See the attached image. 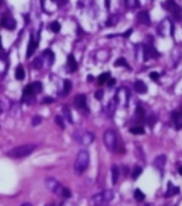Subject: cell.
Here are the masks:
<instances>
[{
	"instance_id": "34",
	"label": "cell",
	"mask_w": 182,
	"mask_h": 206,
	"mask_svg": "<svg viewBox=\"0 0 182 206\" xmlns=\"http://www.w3.org/2000/svg\"><path fill=\"white\" fill-rule=\"evenodd\" d=\"M55 122H56L58 126H60L62 129L65 127V123H63V119L61 118V115H56V118H55Z\"/></svg>"
},
{
	"instance_id": "42",
	"label": "cell",
	"mask_w": 182,
	"mask_h": 206,
	"mask_svg": "<svg viewBox=\"0 0 182 206\" xmlns=\"http://www.w3.org/2000/svg\"><path fill=\"white\" fill-rule=\"evenodd\" d=\"M133 32V30L132 29H129V30L126 31V32H124V33L122 34V35H123V36H124V38H129L130 35H131V33H132Z\"/></svg>"
},
{
	"instance_id": "20",
	"label": "cell",
	"mask_w": 182,
	"mask_h": 206,
	"mask_svg": "<svg viewBox=\"0 0 182 206\" xmlns=\"http://www.w3.org/2000/svg\"><path fill=\"white\" fill-rule=\"evenodd\" d=\"M15 78L17 80H23L25 78V71H24V68L22 65H19L17 66L15 70Z\"/></svg>"
},
{
	"instance_id": "24",
	"label": "cell",
	"mask_w": 182,
	"mask_h": 206,
	"mask_svg": "<svg viewBox=\"0 0 182 206\" xmlns=\"http://www.w3.org/2000/svg\"><path fill=\"white\" fill-rule=\"evenodd\" d=\"M130 132L133 135H144L145 129L141 126H135V127H132L130 129Z\"/></svg>"
},
{
	"instance_id": "28",
	"label": "cell",
	"mask_w": 182,
	"mask_h": 206,
	"mask_svg": "<svg viewBox=\"0 0 182 206\" xmlns=\"http://www.w3.org/2000/svg\"><path fill=\"white\" fill-rule=\"evenodd\" d=\"M61 29V26L60 24L58 23V22H53V23L50 24V30L55 32V33H58Z\"/></svg>"
},
{
	"instance_id": "4",
	"label": "cell",
	"mask_w": 182,
	"mask_h": 206,
	"mask_svg": "<svg viewBox=\"0 0 182 206\" xmlns=\"http://www.w3.org/2000/svg\"><path fill=\"white\" fill-rule=\"evenodd\" d=\"M113 199H114V192L111 190H105L99 193V195H96L95 197H93L92 202L94 203L96 206H103L104 204L111 201Z\"/></svg>"
},
{
	"instance_id": "7",
	"label": "cell",
	"mask_w": 182,
	"mask_h": 206,
	"mask_svg": "<svg viewBox=\"0 0 182 206\" xmlns=\"http://www.w3.org/2000/svg\"><path fill=\"white\" fill-rule=\"evenodd\" d=\"M93 140H94V136L92 132H89V131H86V132H83L81 135L78 137V140L77 141H79L83 145H89L91 143L93 142Z\"/></svg>"
},
{
	"instance_id": "26",
	"label": "cell",
	"mask_w": 182,
	"mask_h": 206,
	"mask_svg": "<svg viewBox=\"0 0 182 206\" xmlns=\"http://www.w3.org/2000/svg\"><path fill=\"white\" fill-rule=\"evenodd\" d=\"M63 114H65V119L70 122V123H73V119H72V114H71V111H70V108L65 106L63 107Z\"/></svg>"
},
{
	"instance_id": "33",
	"label": "cell",
	"mask_w": 182,
	"mask_h": 206,
	"mask_svg": "<svg viewBox=\"0 0 182 206\" xmlns=\"http://www.w3.org/2000/svg\"><path fill=\"white\" fill-rule=\"evenodd\" d=\"M71 195H72V193H71V190L70 189H68V188H62V192H61V197H63V198L65 199H69L71 198Z\"/></svg>"
},
{
	"instance_id": "3",
	"label": "cell",
	"mask_w": 182,
	"mask_h": 206,
	"mask_svg": "<svg viewBox=\"0 0 182 206\" xmlns=\"http://www.w3.org/2000/svg\"><path fill=\"white\" fill-rule=\"evenodd\" d=\"M103 141L105 143V146L107 147L108 151H111L114 152L117 149V135L115 130H111V129H108V130L105 131V134L103 136Z\"/></svg>"
},
{
	"instance_id": "16",
	"label": "cell",
	"mask_w": 182,
	"mask_h": 206,
	"mask_svg": "<svg viewBox=\"0 0 182 206\" xmlns=\"http://www.w3.org/2000/svg\"><path fill=\"white\" fill-rule=\"evenodd\" d=\"M179 191H180L179 187L174 186V185L169 182V183H168V186H167V192H166V195H165V197L167 198V197H172V195H178Z\"/></svg>"
},
{
	"instance_id": "37",
	"label": "cell",
	"mask_w": 182,
	"mask_h": 206,
	"mask_svg": "<svg viewBox=\"0 0 182 206\" xmlns=\"http://www.w3.org/2000/svg\"><path fill=\"white\" fill-rule=\"evenodd\" d=\"M103 95H104V91L101 90V89H99V90L95 91L94 97L96 98L98 101H101V99H102V97H103Z\"/></svg>"
},
{
	"instance_id": "1",
	"label": "cell",
	"mask_w": 182,
	"mask_h": 206,
	"mask_svg": "<svg viewBox=\"0 0 182 206\" xmlns=\"http://www.w3.org/2000/svg\"><path fill=\"white\" fill-rule=\"evenodd\" d=\"M89 161H90V155L87 151L83 150L77 154L75 163H74V170L77 175H80L81 173L86 171V169L89 165Z\"/></svg>"
},
{
	"instance_id": "17",
	"label": "cell",
	"mask_w": 182,
	"mask_h": 206,
	"mask_svg": "<svg viewBox=\"0 0 182 206\" xmlns=\"http://www.w3.org/2000/svg\"><path fill=\"white\" fill-rule=\"evenodd\" d=\"M68 68L69 70L72 72H75L76 70H77V62H76L75 58H74V56L73 55H69L68 56Z\"/></svg>"
},
{
	"instance_id": "12",
	"label": "cell",
	"mask_w": 182,
	"mask_h": 206,
	"mask_svg": "<svg viewBox=\"0 0 182 206\" xmlns=\"http://www.w3.org/2000/svg\"><path fill=\"white\" fill-rule=\"evenodd\" d=\"M37 48H38V42L34 41L33 35H31L30 42H29V45H28V48H27V55H26L27 58H30L34 53V51L37 50Z\"/></svg>"
},
{
	"instance_id": "31",
	"label": "cell",
	"mask_w": 182,
	"mask_h": 206,
	"mask_svg": "<svg viewBox=\"0 0 182 206\" xmlns=\"http://www.w3.org/2000/svg\"><path fill=\"white\" fill-rule=\"evenodd\" d=\"M141 172H143V169H141V167H135V169H134V171H133V173H132V178L133 180H136V178H138V176L141 175Z\"/></svg>"
},
{
	"instance_id": "45",
	"label": "cell",
	"mask_w": 182,
	"mask_h": 206,
	"mask_svg": "<svg viewBox=\"0 0 182 206\" xmlns=\"http://www.w3.org/2000/svg\"><path fill=\"white\" fill-rule=\"evenodd\" d=\"M106 8L107 9L109 8V1H108V0H106Z\"/></svg>"
},
{
	"instance_id": "40",
	"label": "cell",
	"mask_w": 182,
	"mask_h": 206,
	"mask_svg": "<svg viewBox=\"0 0 182 206\" xmlns=\"http://www.w3.org/2000/svg\"><path fill=\"white\" fill-rule=\"evenodd\" d=\"M116 83V79L115 78H109L108 80H107V84H108V86H113Z\"/></svg>"
},
{
	"instance_id": "47",
	"label": "cell",
	"mask_w": 182,
	"mask_h": 206,
	"mask_svg": "<svg viewBox=\"0 0 182 206\" xmlns=\"http://www.w3.org/2000/svg\"><path fill=\"white\" fill-rule=\"evenodd\" d=\"M1 3H2V0H0V5H1Z\"/></svg>"
},
{
	"instance_id": "19",
	"label": "cell",
	"mask_w": 182,
	"mask_h": 206,
	"mask_svg": "<svg viewBox=\"0 0 182 206\" xmlns=\"http://www.w3.org/2000/svg\"><path fill=\"white\" fill-rule=\"evenodd\" d=\"M119 178V169L116 165H114L111 167V182L113 185H116Z\"/></svg>"
},
{
	"instance_id": "6",
	"label": "cell",
	"mask_w": 182,
	"mask_h": 206,
	"mask_svg": "<svg viewBox=\"0 0 182 206\" xmlns=\"http://www.w3.org/2000/svg\"><path fill=\"white\" fill-rule=\"evenodd\" d=\"M45 185H46V187H47V189H48L50 191L54 192L55 195L61 197V192H62V188L63 187L59 184V182H57L55 178L50 177V178H47V180H45Z\"/></svg>"
},
{
	"instance_id": "14",
	"label": "cell",
	"mask_w": 182,
	"mask_h": 206,
	"mask_svg": "<svg viewBox=\"0 0 182 206\" xmlns=\"http://www.w3.org/2000/svg\"><path fill=\"white\" fill-rule=\"evenodd\" d=\"M166 163V156L165 155H160L158 157L156 158V160L153 162V165L156 167V169H160V170H162L164 168V165Z\"/></svg>"
},
{
	"instance_id": "32",
	"label": "cell",
	"mask_w": 182,
	"mask_h": 206,
	"mask_svg": "<svg viewBox=\"0 0 182 206\" xmlns=\"http://www.w3.org/2000/svg\"><path fill=\"white\" fill-rule=\"evenodd\" d=\"M115 66H125V68H129V65H128V63H126V61H125V59H123V58H119L118 60H116V62H115Z\"/></svg>"
},
{
	"instance_id": "2",
	"label": "cell",
	"mask_w": 182,
	"mask_h": 206,
	"mask_svg": "<svg viewBox=\"0 0 182 206\" xmlns=\"http://www.w3.org/2000/svg\"><path fill=\"white\" fill-rule=\"evenodd\" d=\"M34 150H35L34 144H24V145L16 146L14 149H12L8 153V156L11 158H24L30 155Z\"/></svg>"
},
{
	"instance_id": "22",
	"label": "cell",
	"mask_w": 182,
	"mask_h": 206,
	"mask_svg": "<svg viewBox=\"0 0 182 206\" xmlns=\"http://www.w3.org/2000/svg\"><path fill=\"white\" fill-rule=\"evenodd\" d=\"M71 89H72V82L70 80H68V79H65V81H63V94L68 95L70 93Z\"/></svg>"
},
{
	"instance_id": "27",
	"label": "cell",
	"mask_w": 182,
	"mask_h": 206,
	"mask_svg": "<svg viewBox=\"0 0 182 206\" xmlns=\"http://www.w3.org/2000/svg\"><path fill=\"white\" fill-rule=\"evenodd\" d=\"M125 3H126V7L130 9H135L139 5L138 0H125Z\"/></svg>"
},
{
	"instance_id": "35",
	"label": "cell",
	"mask_w": 182,
	"mask_h": 206,
	"mask_svg": "<svg viewBox=\"0 0 182 206\" xmlns=\"http://www.w3.org/2000/svg\"><path fill=\"white\" fill-rule=\"evenodd\" d=\"M147 123H148L149 127H153L154 126V124L156 123V118L153 114H151V115L148 118V120H147Z\"/></svg>"
},
{
	"instance_id": "18",
	"label": "cell",
	"mask_w": 182,
	"mask_h": 206,
	"mask_svg": "<svg viewBox=\"0 0 182 206\" xmlns=\"http://www.w3.org/2000/svg\"><path fill=\"white\" fill-rule=\"evenodd\" d=\"M42 55H43V57H44L46 60H47L48 65H52V64H53L55 56H54V53L52 51V50H50V49H46V50H44V51L42 53Z\"/></svg>"
},
{
	"instance_id": "41",
	"label": "cell",
	"mask_w": 182,
	"mask_h": 206,
	"mask_svg": "<svg viewBox=\"0 0 182 206\" xmlns=\"http://www.w3.org/2000/svg\"><path fill=\"white\" fill-rule=\"evenodd\" d=\"M54 99L52 97H45L44 99H43V103L44 104H50V103H53Z\"/></svg>"
},
{
	"instance_id": "48",
	"label": "cell",
	"mask_w": 182,
	"mask_h": 206,
	"mask_svg": "<svg viewBox=\"0 0 182 206\" xmlns=\"http://www.w3.org/2000/svg\"><path fill=\"white\" fill-rule=\"evenodd\" d=\"M47 206H54V205H47Z\"/></svg>"
},
{
	"instance_id": "9",
	"label": "cell",
	"mask_w": 182,
	"mask_h": 206,
	"mask_svg": "<svg viewBox=\"0 0 182 206\" xmlns=\"http://www.w3.org/2000/svg\"><path fill=\"white\" fill-rule=\"evenodd\" d=\"M74 104H75V106L78 107V108L85 109L86 106H87L86 95H85V94H78V95H76L75 98H74Z\"/></svg>"
},
{
	"instance_id": "23",
	"label": "cell",
	"mask_w": 182,
	"mask_h": 206,
	"mask_svg": "<svg viewBox=\"0 0 182 206\" xmlns=\"http://www.w3.org/2000/svg\"><path fill=\"white\" fill-rule=\"evenodd\" d=\"M32 86V90H33V94H39L42 92V83L40 81H35V82L31 83Z\"/></svg>"
},
{
	"instance_id": "8",
	"label": "cell",
	"mask_w": 182,
	"mask_h": 206,
	"mask_svg": "<svg viewBox=\"0 0 182 206\" xmlns=\"http://www.w3.org/2000/svg\"><path fill=\"white\" fill-rule=\"evenodd\" d=\"M137 20L143 25L146 26H150L151 25V20H150V16H149L148 12L141 11L137 14Z\"/></svg>"
},
{
	"instance_id": "39",
	"label": "cell",
	"mask_w": 182,
	"mask_h": 206,
	"mask_svg": "<svg viewBox=\"0 0 182 206\" xmlns=\"http://www.w3.org/2000/svg\"><path fill=\"white\" fill-rule=\"evenodd\" d=\"M149 77H150L151 79H153V80H158L160 75H159V73H156V72H152V73H150Z\"/></svg>"
},
{
	"instance_id": "44",
	"label": "cell",
	"mask_w": 182,
	"mask_h": 206,
	"mask_svg": "<svg viewBox=\"0 0 182 206\" xmlns=\"http://www.w3.org/2000/svg\"><path fill=\"white\" fill-rule=\"evenodd\" d=\"M179 173H180V175H182V165L179 167Z\"/></svg>"
},
{
	"instance_id": "38",
	"label": "cell",
	"mask_w": 182,
	"mask_h": 206,
	"mask_svg": "<svg viewBox=\"0 0 182 206\" xmlns=\"http://www.w3.org/2000/svg\"><path fill=\"white\" fill-rule=\"evenodd\" d=\"M41 122H42V118L40 115H35L33 119H32V125H33V126H37V125H39V124L41 123Z\"/></svg>"
},
{
	"instance_id": "15",
	"label": "cell",
	"mask_w": 182,
	"mask_h": 206,
	"mask_svg": "<svg viewBox=\"0 0 182 206\" xmlns=\"http://www.w3.org/2000/svg\"><path fill=\"white\" fill-rule=\"evenodd\" d=\"M172 120H174L176 128H177V129H181L182 128V113L174 112L172 113Z\"/></svg>"
},
{
	"instance_id": "29",
	"label": "cell",
	"mask_w": 182,
	"mask_h": 206,
	"mask_svg": "<svg viewBox=\"0 0 182 206\" xmlns=\"http://www.w3.org/2000/svg\"><path fill=\"white\" fill-rule=\"evenodd\" d=\"M23 93H24V95H27V96H31V95H33V90H32V86H31V83L30 84H27V86L24 88Z\"/></svg>"
},
{
	"instance_id": "25",
	"label": "cell",
	"mask_w": 182,
	"mask_h": 206,
	"mask_svg": "<svg viewBox=\"0 0 182 206\" xmlns=\"http://www.w3.org/2000/svg\"><path fill=\"white\" fill-rule=\"evenodd\" d=\"M134 198L136 199L137 201L141 202V201L145 200L146 195H145V193H143V191H141V189H136V190L134 191Z\"/></svg>"
},
{
	"instance_id": "10",
	"label": "cell",
	"mask_w": 182,
	"mask_h": 206,
	"mask_svg": "<svg viewBox=\"0 0 182 206\" xmlns=\"http://www.w3.org/2000/svg\"><path fill=\"white\" fill-rule=\"evenodd\" d=\"M144 53H145V60H148L149 58H158V57L160 56V53H158L152 46H145Z\"/></svg>"
},
{
	"instance_id": "21",
	"label": "cell",
	"mask_w": 182,
	"mask_h": 206,
	"mask_svg": "<svg viewBox=\"0 0 182 206\" xmlns=\"http://www.w3.org/2000/svg\"><path fill=\"white\" fill-rule=\"evenodd\" d=\"M109 79V73H103L98 77V83L100 86L104 84L105 82H107V80Z\"/></svg>"
},
{
	"instance_id": "11",
	"label": "cell",
	"mask_w": 182,
	"mask_h": 206,
	"mask_svg": "<svg viewBox=\"0 0 182 206\" xmlns=\"http://www.w3.org/2000/svg\"><path fill=\"white\" fill-rule=\"evenodd\" d=\"M1 25L7 28L8 30H14L16 27V22L14 20L13 17H3L2 18V22H1Z\"/></svg>"
},
{
	"instance_id": "13",
	"label": "cell",
	"mask_w": 182,
	"mask_h": 206,
	"mask_svg": "<svg viewBox=\"0 0 182 206\" xmlns=\"http://www.w3.org/2000/svg\"><path fill=\"white\" fill-rule=\"evenodd\" d=\"M134 89H135L137 93L139 94H145L147 93V91H148V88L146 86V83L144 81H141V80H137L136 82L134 83Z\"/></svg>"
},
{
	"instance_id": "43",
	"label": "cell",
	"mask_w": 182,
	"mask_h": 206,
	"mask_svg": "<svg viewBox=\"0 0 182 206\" xmlns=\"http://www.w3.org/2000/svg\"><path fill=\"white\" fill-rule=\"evenodd\" d=\"M20 206H32V204H30V203H24L23 205H20Z\"/></svg>"
},
{
	"instance_id": "36",
	"label": "cell",
	"mask_w": 182,
	"mask_h": 206,
	"mask_svg": "<svg viewBox=\"0 0 182 206\" xmlns=\"http://www.w3.org/2000/svg\"><path fill=\"white\" fill-rule=\"evenodd\" d=\"M136 114H137V116L139 118V119H143L145 116V110H144V108L143 107H141V106H137V108H136Z\"/></svg>"
},
{
	"instance_id": "5",
	"label": "cell",
	"mask_w": 182,
	"mask_h": 206,
	"mask_svg": "<svg viewBox=\"0 0 182 206\" xmlns=\"http://www.w3.org/2000/svg\"><path fill=\"white\" fill-rule=\"evenodd\" d=\"M164 8L171 12V14L174 15V17L177 20H181L182 19V9L180 8V5L175 2L174 0H166L164 2Z\"/></svg>"
},
{
	"instance_id": "46",
	"label": "cell",
	"mask_w": 182,
	"mask_h": 206,
	"mask_svg": "<svg viewBox=\"0 0 182 206\" xmlns=\"http://www.w3.org/2000/svg\"><path fill=\"white\" fill-rule=\"evenodd\" d=\"M2 48V42H1V36H0V49Z\"/></svg>"
},
{
	"instance_id": "30",
	"label": "cell",
	"mask_w": 182,
	"mask_h": 206,
	"mask_svg": "<svg viewBox=\"0 0 182 206\" xmlns=\"http://www.w3.org/2000/svg\"><path fill=\"white\" fill-rule=\"evenodd\" d=\"M43 61H42V59L41 58H35L34 59V61H33V68H35V70H41L42 68V66H43Z\"/></svg>"
}]
</instances>
